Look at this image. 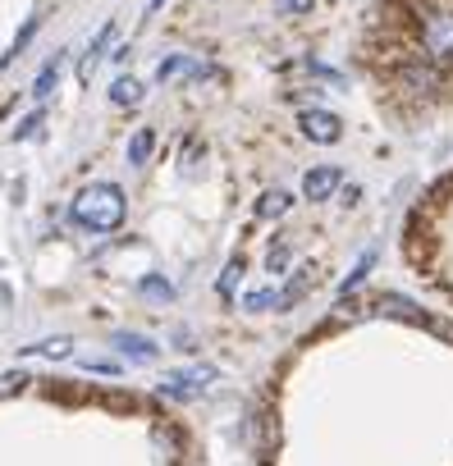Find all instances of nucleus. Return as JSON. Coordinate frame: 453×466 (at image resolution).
I'll return each instance as SVG.
<instances>
[{"mask_svg":"<svg viewBox=\"0 0 453 466\" xmlns=\"http://www.w3.org/2000/svg\"><path fill=\"white\" fill-rule=\"evenodd\" d=\"M142 96H147V83H142V78H133V74H119V78L110 83V106H124V110H133Z\"/></svg>","mask_w":453,"mask_h":466,"instance_id":"nucleus-9","label":"nucleus"},{"mask_svg":"<svg viewBox=\"0 0 453 466\" xmlns=\"http://www.w3.org/2000/svg\"><path fill=\"white\" fill-rule=\"evenodd\" d=\"M60 69H65V56H51V60L42 65V74L33 78V96H37V101H42V96H51V87H56Z\"/></svg>","mask_w":453,"mask_h":466,"instance_id":"nucleus-12","label":"nucleus"},{"mask_svg":"<svg viewBox=\"0 0 453 466\" xmlns=\"http://www.w3.org/2000/svg\"><path fill=\"white\" fill-rule=\"evenodd\" d=\"M138 289H142L147 298H156V302H170V298H174V289H170L165 279H156V275H147V279H142Z\"/></svg>","mask_w":453,"mask_h":466,"instance_id":"nucleus-17","label":"nucleus"},{"mask_svg":"<svg viewBox=\"0 0 453 466\" xmlns=\"http://www.w3.org/2000/svg\"><path fill=\"white\" fill-rule=\"evenodd\" d=\"M289 206H293V192H284V187H271V192L257 201V219H280Z\"/></svg>","mask_w":453,"mask_h":466,"instance_id":"nucleus-11","label":"nucleus"},{"mask_svg":"<svg viewBox=\"0 0 453 466\" xmlns=\"http://www.w3.org/2000/svg\"><path fill=\"white\" fill-rule=\"evenodd\" d=\"M28 389V375L24 370H10V375H0V398H15Z\"/></svg>","mask_w":453,"mask_h":466,"instance_id":"nucleus-18","label":"nucleus"},{"mask_svg":"<svg viewBox=\"0 0 453 466\" xmlns=\"http://www.w3.org/2000/svg\"><path fill=\"white\" fill-rule=\"evenodd\" d=\"M124 215H129V197L119 183H106V178L78 187L69 201V219L78 228H92V233H115L124 224Z\"/></svg>","mask_w":453,"mask_h":466,"instance_id":"nucleus-1","label":"nucleus"},{"mask_svg":"<svg viewBox=\"0 0 453 466\" xmlns=\"http://www.w3.org/2000/svg\"><path fill=\"white\" fill-rule=\"evenodd\" d=\"M110 42H115V19L101 24L97 37L88 42V51H83V60H78V83H92V74H97V65L106 60V46H110Z\"/></svg>","mask_w":453,"mask_h":466,"instance_id":"nucleus-7","label":"nucleus"},{"mask_svg":"<svg viewBox=\"0 0 453 466\" xmlns=\"http://www.w3.org/2000/svg\"><path fill=\"white\" fill-rule=\"evenodd\" d=\"M371 266H376V252H362V261L353 266V275L344 279V289H339V293H353V289H357V284L366 279V270H371Z\"/></svg>","mask_w":453,"mask_h":466,"instance_id":"nucleus-16","label":"nucleus"},{"mask_svg":"<svg viewBox=\"0 0 453 466\" xmlns=\"http://www.w3.org/2000/svg\"><path fill=\"white\" fill-rule=\"evenodd\" d=\"M298 128H303L307 142H321V147H330V142L344 137V119L330 115V110H303L298 115Z\"/></svg>","mask_w":453,"mask_h":466,"instance_id":"nucleus-4","label":"nucleus"},{"mask_svg":"<svg viewBox=\"0 0 453 466\" xmlns=\"http://www.w3.org/2000/svg\"><path fill=\"white\" fill-rule=\"evenodd\" d=\"M421 46L435 65H453V10H430L421 19Z\"/></svg>","mask_w":453,"mask_h":466,"instance_id":"nucleus-2","label":"nucleus"},{"mask_svg":"<svg viewBox=\"0 0 453 466\" xmlns=\"http://www.w3.org/2000/svg\"><path fill=\"white\" fill-rule=\"evenodd\" d=\"M110 348L119 352V357H129V361H138V366H147V361H156L160 357V348L151 343V339H142V334H110Z\"/></svg>","mask_w":453,"mask_h":466,"instance_id":"nucleus-8","label":"nucleus"},{"mask_svg":"<svg viewBox=\"0 0 453 466\" xmlns=\"http://www.w3.org/2000/svg\"><path fill=\"white\" fill-rule=\"evenodd\" d=\"M151 151H156V133H151V128H138V133L129 137V165H147Z\"/></svg>","mask_w":453,"mask_h":466,"instance_id":"nucleus-13","label":"nucleus"},{"mask_svg":"<svg viewBox=\"0 0 453 466\" xmlns=\"http://www.w3.org/2000/svg\"><path fill=\"white\" fill-rule=\"evenodd\" d=\"M316 0H275V15H312Z\"/></svg>","mask_w":453,"mask_h":466,"instance_id":"nucleus-20","label":"nucleus"},{"mask_svg":"<svg viewBox=\"0 0 453 466\" xmlns=\"http://www.w3.org/2000/svg\"><path fill=\"white\" fill-rule=\"evenodd\" d=\"M211 380H215V370H211V366H192V370H170V375L160 380V398L188 402V398L206 393V389H211Z\"/></svg>","mask_w":453,"mask_h":466,"instance_id":"nucleus-3","label":"nucleus"},{"mask_svg":"<svg viewBox=\"0 0 453 466\" xmlns=\"http://www.w3.org/2000/svg\"><path fill=\"white\" fill-rule=\"evenodd\" d=\"M243 311H280V289H257L243 298Z\"/></svg>","mask_w":453,"mask_h":466,"instance_id":"nucleus-14","label":"nucleus"},{"mask_svg":"<svg viewBox=\"0 0 453 466\" xmlns=\"http://www.w3.org/2000/svg\"><path fill=\"white\" fill-rule=\"evenodd\" d=\"M28 352L51 357V361H65V357H74V339H46V343H33Z\"/></svg>","mask_w":453,"mask_h":466,"instance_id":"nucleus-15","label":"nucleus"},{"mask_svg":"<svg viewBox=\"0 0 453 466\" xmlns=\"http://www.w3.org/2000/svg\"><path fill=\"white\" fill-rule=\"evenodd\" d=\"M339 183H344V169L339 165H316V169L303 174V197L307 201H330L339 192Z\"/></svg>","mask_w":453,"mask_h":466,"instance_id":"nucleus-5","label":"nucleus"},{"mask_svg":"<svg viewBox=\"0 0 453 466\" xmlns=\"http://www.w3.org/2000/svg\"><path fill=\"white\" fill-rule=\"evenodd\" d=\"M206 69L197 65V60H188V56H170V60H160V69H156V78L160 83H170V78H201Z\"/></svg>","mask_w":453,"mask_h":466,"instance_id":"nucleus-10","label":"nucleus"},{"mask_svg":"<svg viewBox=\"0 0 453 466\" xmlns=\"http://www.w3.org/2000/svg\"><path fill=\"white\" fill-rule=\"evenodd\" d=\"M37 124H42V110H37V115H28V119H24V124L15 128V137H28V133H33Z\"/></svg>","mask_w":453,"mask_h":466,"instance_id":"nucleus-21","label":"nucleus"},{"mask_svg":"<svg viewBox=\"0 0 453 466\" xmlns=\"http://www.w3.org/2000/svg\"><path fill=\"white\" fill-rule=\"evenodd\" d=\"M284 261H289V248H271V261H266V266H271V270H284Z\"/></svg>","mask_w":453,"mask_h":466,"instance_id":"nucleus-22","label":"nucleus"},{"mask_svg":"<svg viewBox=\"0 0 453 466\" xmlns=\"http://www.w3.org/2000/svg\"><path fill=\"white\" fill-rule=\"evenodd\" d=\"M239 279H243V261H230V266H224V275H220V293H234Z\"/></svg>","mask_w":453,"mask_h":466,"instance_id":"nucleus-19","label":"nucleus"},{"mask_svg":"<svg viewBox=\"0 0 453 466\" xmlns=\"http://www.w3.org/2000/svg\"><path fill=\"white\" fill-rule=\"evenodd\" d=\"M376 311H380V316H394V320H407V325H421V329H435V334H448L439 320H430L426 311H417L407 298H394V293H385V298L376 302ZM448 339H453V334H448Z\"/></svg>","mask_w":453,"mask_h":466,"instance_id":"nucleus-6","label":"nucleus"}]
</instances>
